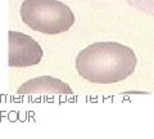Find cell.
I'll use <instances>...</instances> for the list:
<instances>
[{
    "label": "cell",
    "instance_id": "cell-1",
    "mask_svg": "<svg viewBox=\"0 0 154 139\" xmlns=\"http://www.w3.org/2000/svg\"><path fill=\"white\" fill-rule=\"evenodd\" d=\"M134 50L119 43L103 41L89 45L79 53L76 70L93 84H114L131 76L136 67Z\"/></svg>",
    "mask_w": 154,
    "mask_h": 139
},
{
    "label": "cell",
    "instance_id": "cell-4",
    "mask_svg": "<svg viewBox=\"0 0 154 139\" xmlns=\"http://www.w3.org/2000/svg\"><path fill=\"white\" fill-rule=\"evenodd\" d=\"M19 94H57L71 95L73 90L68 84L51 76H40V77L26 81L18 89Z\"/></svg>",
    "mask_w": 154,
    "mask_h": 139
},
{
    "label": "cell",
    "instance_id": "cell-3",
    "mask_svg": "<svg viewBox=\"0 0 154 139\" xmlns=\"http://www.w3.org/2000/svg\"><path fill=\"white\" fill-rule=\"evenodd\" d=\"M8 43L9 67H30L41 62L42 49L31 36L18 31H9Z\"/></svg>",
    "mask_w": 154,
    "mask_h": 139
},
{
    "label": "cell",
    "instance_id": "cell-5",
    "mask_svg": "<svg viewBox=\"0 0 154 139\" xmlns=\"http://www.w3.org/2000/svg\"><path fill=\"white\" fill-rule=\"evenodd\" d=\"M132 8L154 17V0H126Z\"/></svg>",
    "mask_w": 154,
    "mask_h": 139
},
{
    "label": "cell",
    "instance_id": "cell-2",
    "mask_svg": "<svg viewBox=\"0 0 154 139\" xmlns=\"http://www.w3.org/2000/svg\"><path fill=\"white\" fill-rule=\"evenodd\" d=\"M21 18L33 31L57 35L68 31L75 23V14L59 0H25Z\"/></svg>",
    "mask_w": 154,
    "mask_h": 139
}]
</instances>
